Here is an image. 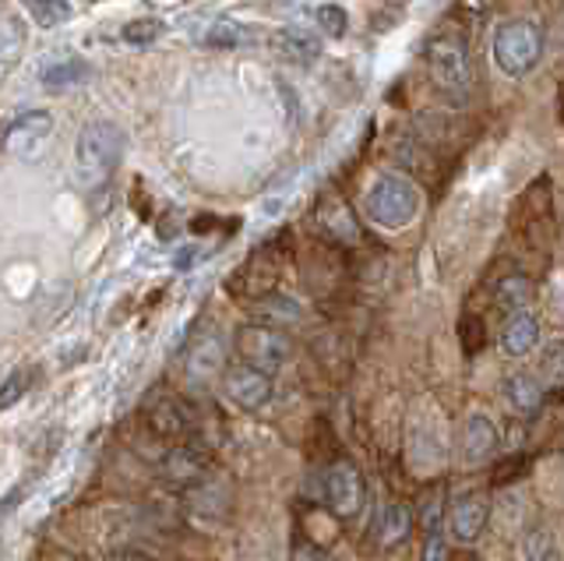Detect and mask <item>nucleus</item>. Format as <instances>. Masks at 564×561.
<instances>
[{
	"instance_id": "nucleus-31",
	"label": "nucleus",
	"mask_w": 564,
	"mask_h": 561,
	"mask_svg": "<svg viewBox=\"0 0 564 561\" xmlns=\"http://www.w3.org/2000/svg\"><path fill=\"white\" fill-rule=\"evenodd\" d=\"M131 205L138 208V216H141V219H149L152 205H145V198H141V187H134V195H131Z\"/></svg>"
},
{
	"instance_id": "nucleus-16",
	"label": "nucleus",
	"mask_w": 564,
	"mask_h": 561,
	"mask_svg": "<svg viewBox=\"0 0 564 561\" xmlns=\"http://www.w3.org/2000/svg\"><path fill=\"white\" fill-rule=\"evenodd\" d=\"M505 396H508L511 410H516L519 417H536L543 410V402H546L543 385L533 375H511L505 381Z\"/></svg>"
},
{
	"instance_id": "nucleus-7",
	"label": "nucleus",
	"mask_w": 564,
	"mask_h": 561,
	"mask_svg": "<svg viewBox=\"0 0 564 561\" xmlns=\"http://www.w3.org/2000/svg\"><path fill=\"white\" fill-rule=\"evenodd\" d=\"M325 501L339 519L360 516V508L367 501V484H364V473L357 470V463L335 460L325 470Z\"/></svg>"
},
{
	"instance_id": "nucleus-13",
	"label": "nucleus",
	"mask_w": 564,
	"mask_h": 561,
	"mask_svg": "<svg viewBox=\"0 0 564 561\" xmlns=\"http://www.w3.org/2000/svg\"><path fill=\"white\" fill-rule=\"evenodd\" d=\"M187 378L191 381H212L226 371V346L219 336H202L187 349Z\"/></svg>"
},
{
	"instance_id": "nucleus-3",
	"label": "nucleus",
	"mask_w": 564,
	"mask_h": 561,
	"mask_svg": "<svg viewBox=\"0 0 564 561\" xmlns=\"http://www.w3.org/2000/svg\"><path fill=\"white\" fill-rule=\"evenodd\" d=\"M120 152H123L120 128L110 125V120H88L78 134V145H75V163H78L82 181H88V184L106 181L113 173Z\"/></svg>"
},
{
	"instance_id": "nucleus-9",
	"label": "nucleus",
	"mask_w": 564,
	"mask_h": 561,
	"mask_svg": "<svg viewBox=\"0 0 564 561\" xmlns=\"http://www.w3.org/2000/svg\"><path fill=\"white\" fill-rule=\"evenodd\" d=\"M223 389L240 410H261L272 399V375L258 371L251 364H237L223 371Z\"/></svg>"
},
{
	"instance_id": "nucleus-8",
	"label": "nucleus",
	"mask_w": 564,
	"mask_h": 561,
	"mask_svg": "<svg viewBox=\"0 0 564 561\" xmlns=\"http://www.w3.org/2000/svg\"><path fill=\"white\" fill-rule=\"evenodd\" d=\"M145 420L155 438H166V442H176V445L187 442L194 434V413L187 402L176 396H155L145 407Z\"/></svg>"
},
{
	"instance_id": "nucleus-4",
	"label": "nucleus",
	"mask_w": 564,
	"mask_h": 561,
	"mask_svg": "<svg viewBox=\"0 0 564 561\" xmlns=\"http://www.w3.org/2000/svg\"><path fill=\"white\" fill-rule=\"evenodd\" d=\"M543 57V32L533 22H505L494 32V64L501 67L508 78L529 75Z\"/></svg>"
},
{
	"instance_id": "nucleus-29",
	"label": "nucleus",
	"mask_w": 564,
	"mask_h": 561,
	"mask_svg": "<svg viewBox=\"0 0 564 561\" xmlns=\"http://www.w3.org/2000/svg\"><path fill=\"white\" fill-rule=\"evenodd\" d=\"M546 371H551L554 385H564V339H557L546 354Z\"/></svg>"
},
{
	"instance_id": "nucleus-15",
	"label": "nucleus",
	"mask_w": 564,
	"mask_h": 561,
	"mask_svg": "<svg viewBox=\"0 0 564 561\" xmlns=\"http://www.w3.org/2000/svg\"><path fill=\"white\" fill-rule=\"evenodd\" d=\"M494 449H498V428L490 424L487 417H469L463 424V455L469 463H484L494 455Z\"/></svg>"
},
{
	"instance_id": "nucleus-21",
	"label": "nucleus",
	"mask_w": 564,
	"mask_h": 561,
	"mask_svg": "<svg viewBox=\"0 0 564 561\" xmlns=\"http://www.w3.org/2000/svg\"><path fill=\"white\" fill-rule=\"evenodd\" d=\"M22 4L32 14V22L43 25V29H53V25H61V22L70 19V4H67V0H22Z\"/></svg>"
},
{
	"instance_id": "nucleus-26",
	"label": "nucleus",
	"mask_w": 564,
	"mask_h": 561,
	"mask_svg": "<svg viewBox=\"0 0 564 561\" xmlns=\"http://www.w3.org/2000/svg\"><path fill=\"white\" fill-rule=\"evenodd\" d=\"M29 381H32V375L22 371V375H14V378H8L4 385H0V413H4L8 407H14V402L29 392Z\"/></svg>"
},
{
	"instance_id": "nucleus-11",
	"label": "nucleus",
	"mask_w": 564,
	"mask_h": 561,
	"mask_svg": "<svg viewBox=\"0 0 564 561\" xmlns=\"http://www.w3.org/2000/svg\"><path fill=\"white\" fill-rule=\"evenodd\" d=\"M50 131H53V117L46 110H32V114H22V117L11 120L8 134H4V145L22 155V160H32L35 149L50 138Z\"/></svg>"
},
{
	"instance_id": "nucleus-30",
	"label": "nucleus",
	"mask_w": 564,
	"mask_h": 561,
	"mask_svg": "<svg viewBox=\"0 0 564 561\" xmlns=\"http://www.w3.org/2000/svg\"><path fill=\"white\" fill-rule=\"evenodd\" d=\"M448 551H445V540H441V533H427V540H423V561H445Z\"/></svg>"
},
{
	"instance_id": "nucleus-18",
	"label": "nucleus",
	"mask_w": 564,
	"mask_h": 561,
	"mask_svg": "<svg viewBox=\"0 0 564 561\" xmlns=\"http://www.w3.org/2000/svg\"><path fill=\"white\" fill-rule=\"evenodd\" d=\"M413 530V513H410V505H384L381 508V516H378V543L381 548H395V543H402L405 537H410Z\"/></svg>"
},
{
	"instance_id": "nucleus-2",
	"label": "nucleus",
	"mask_w": 564,
	"mask_h": 561,
	"mask_svg": "<svg viewBox=\"0 0 564 561\" xmlns=\"http://www.w3.org/2000/svg\"><path fill=\"white\" fill-rule=\"evenodd\" d=\"M420 187L413 181H405V177H378L375 187L367 191V198H364V213L370 223H378L384 226V230H405L416 216H420Z\"/></svg>"
},
{
	"instance_id": "nucleus-20",
	"label": "nucleus",
	"mask_w": 564,
	"mask_h": 561,
	"mask_svg": "<svg viewBox=\"0 0 564 561\" xmlns=\"http://www.w3.org/2000/svg\"><path fill=\"white\" fill-rule=\"evenodd\" d=\"M254 311L269 325H282V322L300 319V304L290 301V296H279V293H269V296H261V301H254Z\"/></svg>"
},
{
	"instance_id": "nucleus-19",
	"label": "nucleus",
	"mask_w": 564,
	"mask_h": 561,
	"mask_svg": "<svg viewBox=\"0 0 564 561\" xmlns=\"http://www.w3.org/2000/svg\"><path fill=\"white\" fill-rule=\"evenodd\" d=\"M445 487L441 484H434V487H427L420 495V501H416V519H420V526L427 533H437L441 530V519H445Z\"/></svg>"
},
{
	"instance_id": "nucleus-17",
	"label": "nucleus",
	"mask_w": 564,
	"mask_h": 561,
	"mask_svg": "<svg viewBox=\"0 0 564 561\" xmlns=\"http://www.w3.org/2000/svg\"><path fill=\"white\" fill-rule=\"evenodd\" d=\"M494 301L508 311H525L536 301V283L525 272H508L498 279V287H494Z\"/></svg>"
},
{
	"instance_id": "nucleus-5",
	"label": "nucleus",
	"mask_w": 564,
	"mask_h": 561,
	"mask_svg": "<svg viewBox=\"0 0 564 561\" xmlns=\"http://www.w3.org/2000/svg\"><path fill=\"white\" fill-rule=\"evenodd\" d=\"M234 346H237L240 364H251V367H258V371H264V375L279 371V367L286 364L290 354H293V343H290L286 332H282L279 325H269V322L240 325Z\"/></svg>"
},
{
	"instance_id": "nucleus-6",
	"label": "nucleus",
	"mask_w": 564,
	"mask_h": 561,
	"mask_svg": "<svg viewBox=\"0 0 564 561\" xmlns=\"http://www.w3.org/2000/svg\"><path fill=\"white\" fill-rule=\"evenodd\" d=\"M282 255H286L282 244H264V248H258L226 283L229 293L240 296V301H261V296L275 293L279 276H282Z\"/></svg>"
},
{
	"instance_id": "nucleus-33",
	"label": "nucleus",
	"mask_w": 564,
	"mask_h": 561,
	"mask_svg": "<svg viewBox=\"0 0 564 561\" xmlns=\"http://www.w3.org/2000/svg\"><path fill=\"white\" fill-rule=\"evenodd\" d=\"M384 4H405V0H384Z\"/></svg>"
},
{
	"instance_id": "nucleus-27",
	"label": "nucleus",
	"mask_w": 564,
	"mask_h": 561,
	"mask_svg": "<svg viewBox=\"0 0 564 561\" xmlns=\"http://www.w3.org/2000/svg\"><path fill=\"white\" fill-rule=\"evenodd\" d=\"M317 25H322L328 36H335L339 40L343 32H346V11L343 8H335V4H325V8H317Z\"/></svg>"
},
{
	"instance_id": "nucleus-10",
	"label": "nucleus",
	"mask_w": 564,
	"mask_h": 561,
	"mask_svg": "<svg viewBox=\"0 0 564 561\" xmlns=\"http://www.w3.org/2000/svg\"><path fill=\"white\" fill-rule=\"evenodd\" d=\"M490 522V498L487 495H463L448 505V533L455 543H476Z\"/></svg>"
},
{
	"instance_id": "nucleus-28",
	"label": "nucleus",
	"mask_w": 564,
	"mask_h": 561,
	"mask_svg": "<svg viewBox=\"0 0 564 561\" xmlns=\"http://www.w3.org/2000/svg\"><path fill=\"white\" fill-rule=\"evenodd\" d=\"M208 46H216V50H229V46H237L240 43V29L234 22H219L216 29L208 32Z\"/></svg>"
},
{
	"instance_id": "nucleus-14",
	"label": "nucleus",
	"mask_w": 564,
	"mask_h": 561,
	"mask_svg": "<svg viewBox=\"0 0 564 561\" xmlns=\"http://www.w3.org/2000/svg\"><path fill=\"white\" fill-rule=\"evenodd\" d=\"M501 346L508 357H529L540 346V322L529 311H516L501 328Z\"/></svg>"
},
{
	"instance_id": "nucleus-22",
	"label": "nucleus",
	"mask_w": 564,
	"mask_h": 561,
	"mask_svg": "<svg viewBox=\"0 0 564 561\" xmlns=\"http://www.w3.org/2000/svg\"><path fill=\"white\" fill-rule=\"evenodd\" d=\"M123 43H131V46H149V43H155L159 36H163V22L159 19H134V22H128L123 25Z\"/></svg>"
},
{
	"instance_id": "nucleus-25",
	"label": "nucleus",
	"mask_w": 564,
	"mask_h": 561,
	"mask_svg": "<svg viewBox=\"0 0 564 561\" xmlns=\"http://www.w3.org/2000/svg\"><path fill=\"white\" fill-rule=\"evenodd\" d=\"M522 537H525V540H522L525 558L543 561V558H546V548H551V533H546V526H533V530H525Z\"/></svg>"
},
{
	"instance_id": "nucleus-24",
	"label": "nucleus",
	"mask_w": 564,
	"mask_h": 561,
	"mask_svg": "<svg viewBox=\"0 0 564 561\" xmlns=\"http://www.w3.org/2000/svg\"><path fill=\"white\" fill-rule=\"evenodd\" d=\"M272 43H275L279 54H286V57H293V61H311V57L317 54L314 40L296 36V32H279V36H275Z\"/></svg>"
},
{
	"instance_id": "nucleus-32",
	"label": "nucleus",
	"mask_w": 564,
	"mask_h": 561,
	"mask_svg": "<svg viewBox=\"0 0 564 561\" xmlns=\"http://www.w3.org/2000/svg\"><path fill=\"white\" fill-rule=\"evenodd\" d=\"M561 117H564V85H561Z\"/></svg>"
},
{
	"instance_id": "nucleus-12",
	"label": "nucleus",
	"mask_w": 564,
	"mask_h": 561,
	"mask_svg": "<svg viewBox=\"0 0 564 561\" xmlns=\"http://www.w3.org/2000/svg\"><path fill=\"white\" fill-rule=\"evenodd\" d=\"M314 219H317V226H322V240L335 244V248H349V244L360 240L357 216H352L339 198H325Z\"/></svg>"
},
{
	"instance_id": "nucleus-1",
	"label": "nucleus",
	"mask_w": 564,
	"mask_h": 561,
	"mask_svg": "<svg viewBox=\"0 0 564 561\" xmlns=\"http://www.w3.org/2000/svg\"><path fill=\"white\" fill-rule=\"evenodd\" d=\"M423 61H427V75L434 82L437 93L445 96H466L473 89V57L466 50L463 36H452V32H441V36L427 40V50H423Z\"/></svg>"
},
{
	"instance_id": "nucleus-23",
	"label": "nucleus",
	"mask_w": 564,
	"mask_h": 561,
	"mask_svg": "<svg viewBox=\"0 0 564 561\" xmlns=\"http://www.w3.org/2000/svg\"><path fill=\"white\" fill-rule=\"evenodd\" d=\"M88 75V64L85 61H67V64H57V67H46L43 72V85L50 89H61V85H75Z\"/></svg>"
}]
</instances>
